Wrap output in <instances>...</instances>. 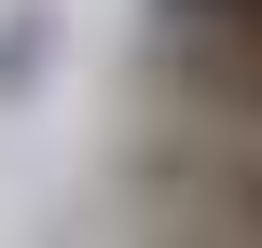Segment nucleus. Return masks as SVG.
I'll return each instance as SVG.
<instances>
[{"label":"nucleus","mask_w":262,"mask_h":248,"mask_svg":"<svg viewBox=\"0 0 262 248\" xmlns=\"http://www.w3.org/2000/svg\"><path fill=\"white\" fill-rule=\"evenodd\" d=\"M152 235L138 248H262V221H235V207H138Z\"/></svg>","instance_id":"f03ea898"},{"label":"nucleus","mask_w":262,"mask_h":248,"mask_svg":"<svg viewBox=\"0 0 262 248\" xmlns=\"http://www.w3.org/2000/svg\"><path fill=\"white\" fill-rule=\"evenodd\" d=\"M152 55H262V0H152Z\"/></svg>","instance_id":"f257e3e1"}]
</instances>
